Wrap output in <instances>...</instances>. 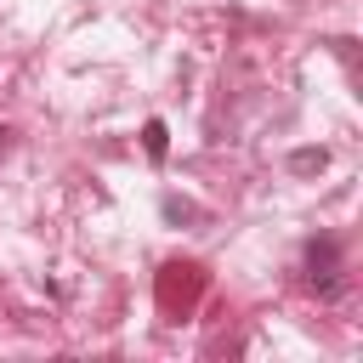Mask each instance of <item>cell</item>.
Returning <instances> with one entry per match:
<instances>
[{
	"instance_id": "obj_3",
	"label": "cell",
	"mask_w": 363,
	"mask_h": 363,
	"mask_svg": "<svg viewBox=\"0 0 363 363\" xmlns=\"http://www.w3.org/2000/svg\"><path fill=\"white\" fill-rule=\"evenodd\" d=\"M329 170V147H295L289 153V176H323Z\"/></svg>"
},
{
	"instance_id": "obj_1",
	"label": "cell",
	"mask_w": 363,
	"mask_h": 363,
	"mask_svg": "<svg viewBox=\"0 0 363 363\" xmlns=\"http://www.w3.org/2000/svg\"><path fill=\"white\" fill-rule=\"evenodd\" d=\"M199 289H204V272H199L193 261L159 267V306H164V312H187V306L199 301Z\"/></svg>"
},
{
	"instance_id": "obj_2",
	"label": "cell",
	"mask_w": 363,
	"mask_h": 363,
	"mask_svg": "<svg viewBox=\"0 0 363 363\" xmlns=\"http://www.w3.org/2000/svg\"><path fill=\"white\" fill-rule=\"evenodd\" d=\"M306 278H312V289H318L323 301L340 295V244H335L329 233L306 244Z\"/></svg>"
},
{
	"instance_id": "obj_4",
	"label": "cell",
	"mask_w": 363,
	"mask_h": 363,
	"mask_svg": "<svg viewBox=\"0 0 363 363\" xmlns=\"http://www.w3.org/2000/svg\"><path fill=\"white\" fill-rule=\"evenodd\" d=\"M142 153H147L153 164H164V153H170V130H164V119H147V125H142Z\"/></svg>"
},
{
	"instance_id": "obj_5",
	"label": "cell",
	"mask_w": 363,
	"mask_h": 363,
	"mask_svg": "<svg viewBox=\"0 0 363 363\" xmlns=\"http://www.w3.org/2000/svg\"><path fill=\"white\" fill-rule=\"evenodd\" d=\"M164 216H170V221H199V204H187V199L164 193Z\"/></svg>"
},
{
	"instance_id": "obj_6",
	"label": "cell",
	"mask_w": 363,
	"mask_h": 363,
	"mask_svg": "<svg viewBox=\"0 0 363 363\" xmlns=\"http://www.w3.org/2000/svg\"><path fill=\"white\" fill-rule=\"evenodd\" d=\"M11 147H17V130H11V125H0V164L11 159Z\"/></svg>"
}]
</instances>
